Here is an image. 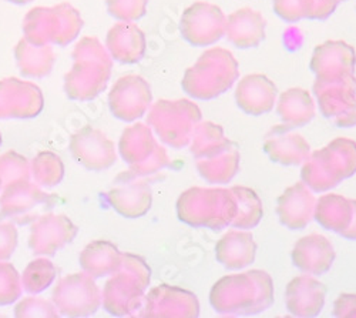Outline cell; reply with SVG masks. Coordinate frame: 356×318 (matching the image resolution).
<instances>
[{"label": "cell", "instance_id": "obj_32", "mask_svg": "<svg viewBox=\"0 0 356 318\" xmlns=\"http://www.w3.org/2000/svg\"><path fill=\"white\" fill-rule=\"evenodd\" d=\"M87 251H90L92 255L83 266L95 277L114 273L122 263V253L107 241H97L93 246H88Z\"/></svg>", "mask_w": 356, "mask_h": 318}, {"label": "cell", "instance_id": "obj_9", "mask_svg": "<svg viewBox=\"0 0 356 318\" xmlns=\"http://www.w3.org/2000/svg\"><path fill=\"white\" fill-rule=\"evenodd\" d=\"M314 93L325 119L337 127L356 126V77L314 83Z\"/></svg>", "mask_w": 356, "mask_h": 318}, {"label": "cell", "instance_id": "obj_15", "mask_svg": "<svg viewBox=\"0 0 356 318\" xmlns=\"http://www.w3.org/2000/svg\"><path fill=\"white\" fill-rule=\"evenodd\" d=\"M115 187L108 193L111 206L124 217L137 218L152 207V189L136 173L129 171L117 179Z\"/></svg>", "mask_w": 356, "mask_h": 318}, {"label": "cell", "instance_id": "obj_5", "mask_svg": "<svg viewBox=\"0 0 356 318\" xmlns=\"http://www.w3.org/2000/svg\"><path fill=\"white\" fill-rule=\"evenodd\" d=\"M150 278V267L141 257L122 254V263L104 290L103 299L107 311L115 315H130L140 311Z\"/></svg>", "mask_w": 356, "mask_h": 318}, {"label": "cell", "instance_id": "obj_21", "mask_svg": "<svg viewBox=\"0 0 356 318\" xmlns=\"http://www.w3.org/2000/svg\"><path fill=\"white\" fill-rule=\"evenodd\" d=\"M106 49L117 62L137 63L145 54V36L133 22H120L108 31Z\"/></svg>", "mask_w": 356, "mask_h": 318}, {"label": "cell", "instance_id": "obj_1", "mask_svg": "<svg viewBox=\"0 0 356 318\" xmlns=\"http://www.w3.org/2000/svg\"><path fill=\"white\" fill-rule=\"evenodd\" d=\"M274 281L262 270L220 278L210 292L211 307L222 315H255L274 304Z\"/></svg>", "mask_w": 356, "mask_h": 318}, {"label": "cell", "instance_id": "obj_34", "mask_svg": "<svg viewBox=\"0 0 356 318\" xmlns=\"http://www.w3.org/2000/svg\"><path fill=\"white\" fill-rule=\"evenodd\" d=\"M148 0H107L108 13L122 22H134L147 12Z\"/></svg>", "mask_w": 356, "mask_h": 318}, {"label": "cell", "instance_id": "obj_37", "mask_svg": "<svg viewBox=\"0 0 356 318\" xmlns=\"http://www.w3.org/2000/svg\"><path fill=\"white\" fill-rule=\"evenodd\" d=\"M27 269H31L32 271L36 273V280H32L31 283L26 284V290L29 292H42L44 288L51 283L53 278L50 277H42L46 274H54V269L51 267V263L46 262V260H40V262L36 263H31Z\"/></svg>", "mask_w": 356, "mask_h": 318}, {"label": "cell", "instance_id": "obj_8", "mask_svg": "<svg viewBox=\"0 0 356 318\" xmlns=\"http://www.w3.org/2000/svg\"><path fill=\"white\" fill-rule=\"evenodd\" d=\"M120 153L137 176H148L170 166L167 150L161 148L148 125L137 123L124 130Z\"/></svg>", "mask_w": 356, "mask_h": 318}, {"label": "cell", "instance_id": "obj_6", "mask_svg": "<svg viewBox=\"0 0 356 318\" xmlns=\"http://www.w3.org/2000/svg\"><path fill=\"white\" fill-rule=\"evenodd\" d=\"M81 27L80 13L69 3L32 9L23 22L24 39L36 46H66L79 36Z\"/></svg>", "mask_w": 356, "mask_h": 318}, {"label": "cell", "instance_id": "obj_33", "mask_svg": "<svg viewBox=\"0 0 356 318\" xmlns=\"http://www.w3.org/2000/svg\"><path fill=\"white\" fill-rule=\"evenodd\" d=\"M326 148L332 153L343 180L352 177L356 173V141L346 137H337L326 144Z\"/></svg>", "mask_w": 356, "mask_h": 318}, {"label": "cell", "instance_id": "obj_7", "mask_svg": "<svg viewBox=\"0 0 356 318\" xmlns=\"http://www.w3.org/2000/svg\"><path fill=\"white\" fill-rule=\"evenodd\" d=\"M201 122L200 107L188 99L159 100L152 104L147 123L167 146L180 150L190 144L195 126Z\"/></svg>", "mask_w": 356, "mask_h": 318}, {"label": "cell", "instance_id": "obj_22", "mask_svg": "<svg viewBox=\"0 0 356 318\" xmlns=\"http://www.w3.org/2000/svg\"><path fill=\"white\" fill-rule=\"evenodd\" d=\"M257 243L245 230H229L216 244L217 262L228 270H241L254 263Z\"/></svg>", "mask_w": 356, "mask_h": 318}, {"label": "cell", "instance_id": "obj_13", "mask_svg": "<svg viewBox=\"0 0 356 318\" xmlns=\"http://www.w3.org/2000/svg\"><path fill=\"white\" fill-rule=\"evenodd\" d=\"M311 70L319 81H334L355 76V49L342 40H328L315 47Z\"/></svg>", "mask_w": 356, "mask_h": 318}, {"label": "cell", "instance_id": "obj_40", "mask_svg": "<svg viewBox=\"0 0 356 318\" xmlns=\"http://www.w3.org/2000/svg\"><path fill=\"white\" fill-rule=\"evenodd\" d=\"M350 205H352V220L348 228L342 231L341 236L346 240L356 241V200H350Z\"/></svg>", "mask_w": 356, "mask_h": 318}, {"label": "cell", "instance_id": "obj_12", "mask_svg": "<svg viewBox=\"0 0 356 318\" xmlns=\"http://www.w3.org/2000/svg\"><path fill=\"white\" fill-rule=\"evenodd\" d=\"M140 311L145 317L195 318L200 315V301L186 288L163 284L144 297Z\"/></svg>", "mask_w": 356, "mask_h": 318}, {"label": "cell", "instance_id": "obj_28", "mask_svg": "<svg viewBox=\"0 0 356 318\" xmlns=\"http://www.w3.org/2000/svg\"><path fill=\"white\" fill-rule=\"evenodd\" d=\"M314 220H316L325 230L341 234L352 220L350 200L335 193L321 196L316 200Z\"/></svg>", "mask_w": 356, "mask_h": 318}, {"label": "cell", "instance_id": "obj_26", "mask_svg": "<svg viewBox=\"0 0 356 318\" xmlns=\"http://www.w3.org/2000/svg\"><path fill=\"white\" fill-rule=\"evenodd\" d=\"M73 153L79 163L88 168L103 170L115 161L114 144L100 132H92L90 136L77 134L73 140Z\"/></svg>", "mask_w": 356, "mask_h": 318}, {"label": "cell", "instance_id": "obj_4", "mask_svg": "<svg viewBox=\"0 0 356 318\" xmlns=\"http://www.w3.org/2000/svg\"><path fill=\"white\" fill-rule=\"evenodd\" d=\"M177 214L191 227L220 231L231 225L236 200L231 189L191 187L178 197Z\"/></svg>", "mask_w": 356, "mask_h": 318}, {"label": "cell", "instance_id": "obj_23", "mask_svg": "<svg viewBox=\"0 0 356 318\" xmlns=\"http://www.w3.org/2000/svg\"><path fill=\"white\" fill-rule=\"evenodd\" d=\"M301 180L314 193L328 191L343 182L342 173L328 148L311 152L302 163Z\"/></svg>", "mask_w": 356, "mask_h": 318}, {"label": "cell", "instance_id": "obj_31", "mask_svg": "<svg viewBox=\"0 0 356 318\" xmlns=\"http://www.w3.org/2000/svg\"><path fill=\"white\" fill-rule=\"evenodd\" d=\"M236 200V214L231 223V227L240 230L255 228L264 216V207L259 196L248 187L234 186L231 187Z\"/></svg>", "mask_w": 356, "mask_h": 318}, {"label": "cell", "instance_id": "obj_27", "mask_svg": "<svg viewBox=\"0 0 356 318\" xmlns=\"http://www.w3.org/2000/svg\"><path fill=\"white\" fill-rule=\"evenodd\" d=\"M240 152L232 143L229 148L214 156L197 159V170L207 183L228 184L240 170Z\"/></svg>", "mask_w": 356, "mask_h": 318}, {"label": "cell", "instance_id": "obj_20", "mask_svg": "<svg viewBox=\"0 0 356 318\" xmlns=\"http://www.w3.org/2000/svg\"><path fill=\"white\" fill-rule=\"evenodd\" d=\"M277 96L275 83L264 74H248L243 77L235 89L236 104L250 116L270 113L277 104Z\"/></svg>", "mask_w": 356, "mask_h": 318}, {"label": "cell", "instance_id": "obj_30", "mask_svg": "<svg viewBox=\"0 0 356 318\" xmlns=\"http://www.w3.org/2000/svg\"><path fill=\"white\" fill-rule=\"evenodd\" d=\"M232 141L225 137L224 129L213 122H200L190 140V152L197 159L214 156L227 148Z\"/></svg>", "mask_w": 356, "mask_h": 318}, {"label": "cell", "instance_id": "obj_24", "mask_svg": "<svg viewBox=\"0 0 356 318\" xmlns=\"http://www.w3.org/2000/svg\"><path fill=\"white\" fill-rule=\"evenodd\" d=\"M265 27L266 20L259 12L243 8L227 17L225 36L235 47L252 49L265 39Z\"/></svg>", "mask_w": 356, "mask_h": 318}, {"label": "cell", "instance_id": "obj_11", "mask_svg": "<svg viewBox=\"0 0 356 318\" xmlns=\"http://www.w3.org/2000/svg\"><path fill=\"white\" fill-rule=\"evenodd\" d=\"M153 95L150 84L143 77L129 74L118 79L108 96L111 113L117 119L133 122L150 110Z\"/></svg>", "mask_w": 356, "mask_h": 318}, {"label": "cell", "instance_id": "obj_10", "mask_svg": "<svg viewBox=\"0 0 356 318\" xmlns=\"http://www.w3.org/2000/svg\"><path fill=\"white\" fill-rule=\"evenodd\" d=\"M227 16L217 5L195 2L181 16L180 32L193 46L207 47L225 36Z\"/></svg>", "mask_w": 356, "mask_h": 318}, {"label": "cell", "instance_id": "obj_16", "mask_svg": "<svg viewBox=\"0 0 356 318\" xmlns=\"http://www.w3.org/2000/svg\"><path fill=\"white\" fill-rule=\"evenodd\" d=\"M264 152L268 157L282 166H300L311 154L309 143L293 129L278 125L265 137Z\"/></svg>", "mask_w": 356, "mask_h": 318}, {"label": "cell", "instance_id": "obj_42", "mask_svg": "<svg viewBox=\"0 0 356 318\" xmlns=\"http://www.w3.org/2000/svg\"><path fill=\"white\" fill-rule=\"evenodd\" d=\"M342 2H346V0H341V3H342Z\"/></svg>", "mask_w": 356, "mask_h": 318}, {"label": "cell", "instance_id": "obj_36", "mask_svg": "<svg viewBox=\"0 0 356 318\" xmlns=\"http://www.w3.org/2000/svg\"><path fill=\"white\" fill-rule=\"evenodd\" d=\"M341 0H304L305 19L325 20L338 8Z\"/></svg>", "mask_w": 356, "mask_h": 318}, {"label": "cell", "instance_id": "obj_14", "mask_svg": "<svg viewBox=\"0 0 356 318\" xmlns=\"http://www.w3.org/2000/svg\"><path fill=\"white\" fill-rule=\"evenodd\" d=\"M43 107L36 84L19 79L0 81V118H33Z\"/></svg>", "mask_w": 356, "mask_h": 318}, {"label": "cell", "instance_id": "obj_38", "mask_svg": "<svg viewBox=\"0 0 356 318\" xmlns=\"http://www.w3.org/2000/svg\"><path fill=\"white\" fill-rule=\"evenodd\" d=\"M334 315L339 318H356V294H341L334 303Z\"/></svg>", "mask_w": 356, "mask_h": 318}, {"label": "cell", "instance_id": "obj_35", "mask_svg": "<svg viewBox=\"0 0 356 318\" xmlns=\"http://www.w3.org/2000/svg\"><path fill=\"white\" fill-rule=\"evenodd\" d=\"M275 13L285 22L295 23L305 19L304 0H274Z\"/></svg>", "mask_w": 356, "mask_h": 318}, {"label": "cell", "instance_id": "obj_2", "mask_svg": "<svg viewBox=\"0 0 356 318\" xmlns=\"http://www.w3.org/2000/svg\"><path fill=\"white\" fill-rule=\"evenodd\" d=\"M240 77V66L234 54L222 47L205 50L186 70L183 90L198 100H211L228 92Z\"/></svg>", "mask_w": 356, "mask_h": 318}, {"label": "cell", "instance_id": "obj_41", "mask_svg": "<svg viewBox=\"0 0 356 318\" xmlns=\"http://www.w3.org/2000/svg\"><path fill=\"white\" fill-rule=\"evenodd\" d=\"M9 2H12V3H16V5H24V3L32 2V0H9Z\"/></svg>", "mask_w": 356, "mask_h": 318}, {"label": "cell", "instance_id": "obj_18", "mask_svg": "<svg viewBox=\"0 0 356 318\" xmlns=\"http://www.w3.org/2000/svg\"><path fill=\"white\" fill-rule=\"evenodd\" d=\"M332 243L322 234H309L295 243L292 248L293 266L309 276L328 273L335 262Z\"/></svg>", "mask_w": 356, "mask_h": 318}, {"label": "cell", "instance_id": "obj_19", "mask_svg": "<svg viewBox=\"0 0 356 318\" xmlns=\"http://www.w3.org/2000/svg\"><path fill=\"white\" fill-rule=\"evenodd\" d=\"M326 287L309 274L292 278L285 290L286 310L295 317H316L325 305Z\"/></svg>", "mask_w": 356, "mask_h": 318}, {"label": "cell", "instance_id": "obj_17", "mask_svg": "<svg viewBox=\"0 0 356 318\" xmlns=\"http://www.w3.org/2000/svg\"><path fill=\"white\" fill-rule=\"evenodd\" d=\"M316 198L302 182L288 187L277 201V214L289 230H304L312 220Z\"/></svg>", "mask_w": 356, "mask_h": 318}, {"label": "cell", "instance_id": "obj_29", "mask_svg": "<svg viewBox=\"0 0 356 318\" xmlns=\"http://www.w3.org/2000/svg\"><path fill=\"white\" fill-rule=\"evenodd\" d=\"M16 61L24 76L44 77L53 67L54 53L50 45L36 46L22 39L16 46Z\"/></svg>", "mask_w": 356, "mask_h": 318}, {"label": "cell", "instance_id": "obj_25", "mask_svg": "<svg viewBox=\"0 0 356 318\" xmlns=\"http://www.w3.org/2000/svg\"><path fill=\"white\" fill-rule=\"evenodd\" d=\"M277 113L282 125L291 129L304 127L315 118V102L308 90L292 88L280 95Z\"/></svg>", "mask_w": 356, "mask_h": 318}, {"label": "cell", "instance_id": "obj_39", "mask_svg": "<svg viewBox=\"0 0 356 318\" xmlns=\"http://www.w3.org/2000/svg\"><path fill=\"white\" fill-rule=\"evenodd\" d=\"M16 247V230L13 225H0V258L13 254Z\"/></svg>", "mask_w": 356, "mask_h": 318}, {"label": "cell", "instance_id": "obj_3", "mask_svg": "<svg viewBox=\"0 0 356 318\" xmlns=\"http://www.w3.org/2000/svg\"><path fill=\"white\" fill-rule=\"evenodd\" d=\"M74 65L66 74L65 88L69 97L90 100L99 96L108 83L113 59L96 38L81 39L73 51Z\"/></svg>", "mask_w": 356, "mask_h": 318}]
</instances>
